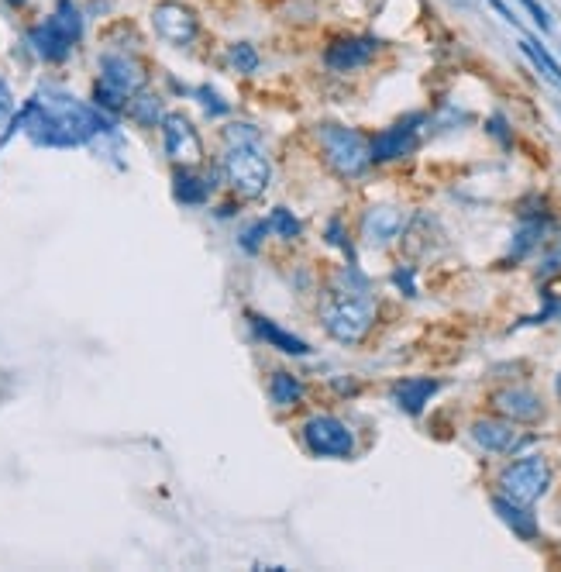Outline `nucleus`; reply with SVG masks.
<instances>
[{"mask_svg": "<svg viewBox=\"0 0 561 572\" xmlns=\"http://www.w3.org/2000/svg\"><path fill=\"white\" fill-rule=\"evenodd\" d=\"M18 128H25V135L35 145H49V149H73V145H87L100 135H114L111 118L100 107L83 104L62 90H38L21 107Z\"/></svg>", "mask_w": 561, "mask_h": 572, "instance_id": "nucleus-1", "label": "nucleus"}, {"mask_svg": "<svg viewBox=\"0 0 561 572\" xmlns=\"http://www.w3.org/2000/svg\"><path fill=\"white\" fill-rule=\"evenodd\" d=\"M321 321L324 331L341 345H358L365 342V335L376 324V304H372L369 293H345L334 290L327 297V304L321 307Z\"/></svg>", "mask_w": 561, "mask_h": 572, "instance_id": "nucleus-2", "label": "nucleus"}, {"mask_svg": "<svg viewBox=\"0 0 561 572\" xmlns=\"http://www.w3.org/2000/svg\"><path fill=\"white\" fill-rule=\"evenodd\" d=\"M83 38V14L73 0H59L52 18H45L42 25H35L28 32V45L35 49L38 59L45 63H66L69 52L76 49V42Z\"/></svg>", "mask_w": 561, "mask_h": 572, "instance_id": "nucleus-3", "label": "nucleus"}, {"mask_svg": "<svg viewBox=\"0 0 561 572\" xmlns=\"http://www.w3.org/2000/svg\"><path fill=\"white\" fill-rule=\"evenodd\" d=\"M317 138H321V149H324L327 166H331L338 176H345V180H358V176H362L365 169L372 166L369 142H365V138L358 135L355 128L321 125V128H317Z\"/></svg>", "mask_w": 561, "mask_h": 572, "instance_id": "nucleus-4", "label": "nucleus"}, {"mask_svg": "<svg viewBox=\"0 0 561 572\" xmlns=\"http://www.w3.org/2000/svg\"><path fill=\"white\" fill-rule=\"evenodd\" d=\"M551 486V466L544 455H524V459L510 462L500 473V493L513 504L531 507L548 493Z\"/></svg>", "mask_w": 561, "mask_h": 572, "instance_id": "nucleus-5", "label": "nucleus"}, {"mask_svg": "<svg viewBox=\"0 0 561 572\" xmlns=\"http://www.w3.org/2000/svg\"><path fill=\"white\" fill-rule=\"evenodd\" d=\"M224 176H228V183L235 187V193L252 200L269 190L272 169H269V159L259 152V145H228Z\"/></svg>", "mask_w": 561, "mask_h": 572, "instance_id": "nucleus-6", "label": "nucleus"}, {"mask_svg": "<svg viewBox=\"0 0 561 572\" xmlns=\"http://www.w3.org/2000/svg\"><path fill=\"white\" fill-rule=\"evenodd\" d=\"M303 445L317 459H352L355 455V435L345 421L331 414H314L303 424Z\"/></svg>", "mask_w": 561, "mask_h": 572, "instance_id": "nucleus-7", "label": "nucleus"}, {"mask_svg": "<svg viewBox=\"0 0 561 572\" xmlns=\"http://www.w3.org/2000/svg\"><path fill=\"white\" fill-rule=\"evenodd\" d=\"M152 28L155 35L166 45H173V49H190L200 35L197 14L186 4H179V0H162V4L152 7Z\"/></svg>", "mask_w": 561, "mask_h": 572, "instance_id": "nucleus-8", "label": "nucleus"}, {"mask_svg": "<svg viewBox=\"0 0 561 572\" xmlns=\"http://www.w3.org/2000/svg\"><path fill=\"white\" fill-rule=\"evenodd\" d=\"M420 125H424V114H410V118L396 121L386 131H379L376 138L369 142V156L372 162H393L403 159L417 149V138H420Z\"/></svg>", "mask_w": 561, "mask_h": 572, "instance_id": "nucleus-9", "label": "nucleus"}, {"mask_svg": "<svg viewBox=\"0 0 561 572\" xmlns=\"http://www.w3.org/2000/svg\"><path fill=\"white\" fill-rule=\"evenodd\" d=\"M162 142H166V156L179 166H197L204 159V142H200L197 128L183 118V114H162Z\"/></svg>", "mask_w": 561, "mask_h": 572, "instance_id": "nucleus-10", "label": "nucleus"}, {"mask_svg": "<svg viewBox=\"0 0 561 572\" xmlns=\"http://www.w3.org/2000/svg\"><path fill=\"white\" fill-rule=\"evenodd\" d=\"M379 38L372 35H348V38H334L324 52V66L331 73H355V69L369 66L379 52Z\"/></svg>", "mask_w": 561, "mask_h": 572, "instance_id": "nucleus-11", "label": "nucleus"}, {"mask_svg": "<svg viewBox=\"0 0 561 572\" xmlns=\"http://www.w3.org/2000/svg\"><path fill=\"white\" fill-rule=\"evenodd\" d=\"M403 228H407V214L393 204L369 207V211L362 214V238H365V245H372V249L393 245L396 238L403 235Z\"/></svg>", "mask_w": 561, "mask_h": 572, "instance_id": "nucleus-12", "label": "nucleus"}, {"mask_svg": "<svg viewBox=\"0 0 561 572\" xmlns=\"http://www.w3.org/2000/svg\"><path fill=\"white\" fill-rule=\"evenodd\" d=\"M469 435L475 445L486 448V452H493V455H510L524 445V435L517 431V424L506 421V417H479V421L472 424Z\"/></svg>", "mask_w": 561, "mask_h": 572, "instance_id": "nucleus-13", "label": "nucleus"}, {"mask_svg": "<svg viewBox=\"0 0 561 572\" xmlns=\"http://www.w3.org/2000/svg\"><path fill=\"white\" fill-rule=\"evenodd\" d=\"M145 69L138 59L124 56V52H107L104 59H100V83H107V87H114L118 94L124 97H135L138 90L145 87Z\"/></svg>", "mask_w": 561, "mask_h": 572, "instance_id": "nucleus-14", "label": "nucleus"}, {"mask_svg": "<svg viewBox=\"0 0 561 572\" xmlns=\"http://www.w3.org/2000/svg\"><path fill=\"white\" fill-rule=\"evenodd\" d=\"M493 407L513 424H534L544 417L541 397H537L534 390H527V386H506V390H496Z\"/></svg>", "mask_w": 561, "mask_h": 572, "instance_id": "nucleus-15", "label": "nucleus"}, {"mask_svg": "<svg viewBox=\"0 0 561 572\" xmlns=\"http://www.w3.org/2000/svg\"><path fill=\"white\" fill-rule=\"evenodd\" d=\"M434 393H441V380H431V376H407V380L393 383V404L400 407L403 414L420 417L424 407L431 404Z\"/></svg>", "mask_w": 561, "mask_h": 572, "instance_id": "nucleus-16", "label": "nucleus"}, {"mask_svg": "<svg viewBox=\"0 0 561 572\" xmlns=\"http://www.w3.org/2000/svg\"><path fill=\"white\" fill-rule=\"evenodd\" d=\"M493 514L500 517V521H503L506 528H510L517 538L534 541L537 535H541V528H537V517L531 514V507L513 504V500H506L503 493H500V497H493Z\"/></svg>", "mask_w": 561, "mask_h": 572, "instance_id": "nucleus-17", "label": "nucleus"}, {"mask_svg": "<svg viewBox=\"0 0 561 572\" xmlns=\"http://www.w3.org/2000/svg\"><path fill=\"white\" fill-rule=\"evenodd\" d=\"M548 214H534V218H524V224L517 228V235H513V242H510V252H506V259H503V266H510V262H520V259H527L537 245L544 242V235H548Z\"/></svg>", "mask_w": 561, "mask_h": 572, "instance_id": "nucleus-18", "label": "nucleus"}, {"mask_svg": "<svg viewBox=\"0 0 561 572\" xmlns=\"http://www.w3.org/2000/svg\"><path fill=\"white\" fill-rule=\"evenodd\" d=\"M252 324H255V331H259L262 342H269V349H279V352H286V355H310V352H314L307 342H303V338H296L293 331H283L276 321L255 318V314H252Z\"/></svg>", "mask_w": 561, "mask_h": 572, "instance_id": "nucleus-19", "label": "nucleus"}, {"mask_svg": "<svg viewBox=\"0 0 561 572\" xmlns=\"http://www.w3.org/2000/svg\"><path fill=\"white\" fill-rule=\"evenodd\" d=\"M210 190H214V180H200L197 173H190V166L176 169V176H173V197L179 200V204L200 207L210 197Z\"/></svg>", "mask_w": 561, "mask_h": 572, "instance_id": "nucleus-20", "label": "nucleus"}, {"mask_svg": "<svg viewBox=\"0 0 561 572\" xmlns=\"http://www.w3.org/2000/svg\"><path fill=\"white\" fill-rule=\"evenodd\" d=\"M269 400L276 407H296L303 400V383H300V376H293V373H272L269 376Z\"/></svg>", "mask_w": 561, "mask_h": 572, "instance_id": "nucleus-21", "label": "nucleus"}, {"mask_svg": "<svg viewBox=\"0 0 561 572\" xmlns=\"http://www.w3.org/2000/svg\"><path fill=\"white\" fill-rule=\"evenodd\" d=\"M520 52H524V56H531V63L541 69V73L548 76V80H555L558 87H561V63H558L555 56H551L548 49H544L541 42H537V38H531V35L520 38Z\"/></svg>", "mask_w": 561, "mask_h": 572, "instance_id": "nucleus-22", "label": "nucleus"}, {"mask_svg": "<svg viewBox=\"0 0 561 572\" xmlns=\"http://www.w3.org/2000/svg\"><path fill=\"white\" fill-rule=\"evenodd\" d=\"M124 111L131 114V121H138V125H145V128H152L155 121H162V111H159V97H152V94H142L138 90L135 97H128V107Z\"/></svg>", "mask_w": 561, "mask_h": 572, "instance_id": "nucleus-23", "label": "nucleus"}, {"mask_svg": "<svg viewBox=\"0 0 561 572\" xmlns=\"http://www.w3.org/2000/svg\"><path fill=\"white\" fill-rule=\"evenodd\" d=\"M228 63L238 69V73H245V76H252V73H259V66H262V59H259V52H255V45H248V42H235L228 49Z\"/></svg>", "mask_w": 561, "mask_h": 572, "instance_id": "nucleus-24", "label": "nucleus"}, {"mask_svg": "<svg viewBox=\"0 0 561 572\" xmlns=\"http://www.w3.org/2000/svg\"><path fill=\"white\" fill-rule=\"evenodd\" d=\"M269 231L272 235H279V238H286V242H293V238H300V231H303V224L293 218V211H286V207H276V211L269 214Z\"/></svg>", "mask_w": 561, "mask_h": 572, "instance_id": "nucleus-25", "label": "nucleus"}, {"mask_svg": "<svg viewBox=\"0 0 561 572\" xmlns=\"http://www.w3.org/2000/svg\"><path fill=\"white\" fill-rule=\"evenodd\" d=\"M558 273H561V235L551 238L548 249H544V255H541V266H537V276H541V280L558 276Z\"/></svg>", "mask_w": 561, "mask_h": 572, "instance_id": "nucleus-26", "label": "nucleus"}, {"mask_svg": "<svg viewBox=\"0 0 561 572\" xmlns=\"http://www.w3.org/2000/svg\"><path fill=\"white\" fill-rule=\"evenodd\" d=\"M224 138H228V145H262V135L252 125H245V121L224 128Z\"/></svg>", "mask_w": 561, "mask_h": 572, "instance_id": "nucleus-27", "label": "nucleus"}, {"mask_svg": "<svg viewBox=\"0 0 561 572\" xmlns=\"http://www.w3.org/2000/svg\"><path fill=\"white\" fill-rule=\"evenodd\" d=\"M197 97H200V104H204V111L210 114V118H224V114L231 111V107L221 100V94H217V90H210V87H200Z\"/></svg>", "mask_w": 561, "mask_h": 572, "instance_id": "nucleus-28", "label": "nucleus"}, {"mask_svg": "<svg viewBox=\"0 0 561 572\" xmlns=\"http://www.w3.org/2000/svg\"><path fill=\"white\" fill-rule=\"evenodd\" d=\"M393 283L400 286L403 293H407V297H417V283H414V266H400L393 273Z\"/></svg>", "mask_w": 561, "mask_h": 572, "instance_id": "nucleus-29", "label": "nucleus"}, {"mask_svg": "<svg viewBox=\"0 0 561 572\" xmlns=\"http://www.w3.org/2000/svg\"><path fill=\"white\" fill-rule=\"evenodd\" d=\"M520 4L527 7V14H531L534 25L541 28V32H551V28H555V25H551V18H548V11H544V7L537 4V0H520Z\"/></svg>", "mask_w": 561, "mask_h": 572, "instance_id": "nucleus-30", "label": "nucleus"}, {"mask_svg": "<svg viewBox=\"0 0 561 572\" xmlns=\"http://www.w3.org/2000/svg\"><path fill=\"white\" fill-rule=\"evenodd\" d=\"M486 128H489V135H493V138H500L503 149H510V145H513L510 131H506V118H503V114H493V118L486 121Z\"/></svg>", "mask_w": 561, "mask_h": 572, "instance_id": "nucleus-31", "label": "nucleus"}, {"mask_svg": "<svg viewBox=\"0 0 561 572\" xmlns=\"http://www.w3.org/2000/svg\"><path fill=\"white\" fill-rule=\"evenodd\" d=\"M269 231V224L266 221H259L255 228H248L245 235H241V245H245V252H259V242H262V235Z\"/></svg>", "mask_w": 561, "mask_h": 572, "instance_id": "nucleus-32", "label": "nucleus"}, {"mask_svg": "<svg viewBox=\"0 0 561 572\" xmlns=\"http://www.w3.org/2000/svg\"><path fill=\"white\" fill-rule=\"evenodd\" d=\"M327 242L338 245V249H345L348 255H352V245H348L345 231H341V221H331V224H327Z\"/></svg>", "mask_w": 561, "mask_h": 572, "instance_id": "nucleus-33", "label": "nucleus"}, {"mask_svg": "<svg viewBox=\"0 0 561 572\" xmlns=\"http://www.w3.org/2000/svg\"><path fill=\"white\" fill-rule=\"evenodd\" d=\"M555 314H561V300H551L548 297V307H544L541 314H534V318H524V324H544L548 318H555Z\"/></svg>", "mask_w": 561, "mask_h": 572, "instance_id": "nucleus-34", "label": "nucleus"}, {"mask_svg": "<svg viewBox=\"0 0 561 572\" xmlns=\"http://www.w3.org/2000/svg\"><path fill=\"white\" fill-rule=\"evenodd\" d=\"M489 7H493V11L500 14V18L506 21V25H520V18H517V14H513V11H510V7L503 4V0H489Z\"/></svg>", "mask_w": 561, "mask_h": 572, "instance_id": "nucleus-35", "label": "nucleus"}, {"mask_svg": "<svg viewBox=\"0 0 561 572\" xmlns=\"http://www.w3.org/2000/svg\"><path fill=\"white\" fill-rule=\"evenodd\" d=\"M555 393H558V400H561V373H558V383H555Z\"/></svg>", "mask_w": 561, "mask_h": 572, "instance_id": "nucleus-36", "label": "nucleus"}, {"mask_svg": "<svg viewBox=\"0 0 561 572\" xmlns=\"http://www.w3.org/2000/svg\"><path fill=\"white\" fill-rule=\"evenodd\" d=\"M7 4H11V7H21V4H25V0H7Z\"/></svg>", "mask_w": 561, "mask_h": 572, "instance_id": "nucleus-37", "label": "nucleus"}]
</instances>
